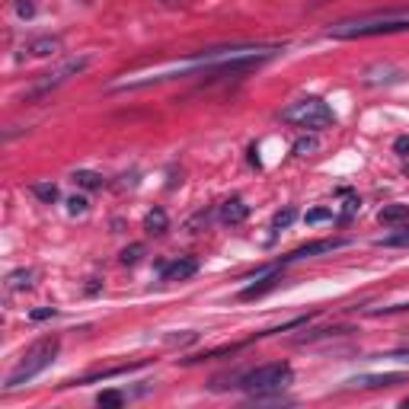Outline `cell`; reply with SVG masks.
<instances>
[{
    "mask_svg": "<svg viewBox=\"0 0 409 409\" xmlns=\"http://www.w3.org/2000/svg\"><path fill=\"white\" fill-rule=\"evenodd\" d=\"M160 4H163V7H173V4H180V0H160Z\"/></svg>",
    "mask_w": 409,
    "mask_h": 409,
    "instance_id": "cell-30",
    "label": "cell"
},
{
    "mask_svg": "<svg viewBox=\"0 0 409 409\" xmlns=\"http://www.w3.org/2000/svg\"><path fill=\"white\" fill-rule=\"evenodd\" d=\"M141 256H144V246H141V243H132V246L122 250V263H125V265H134Z\"/></svg>",
    "mask_w": 409,
    "mask_h": 409,
    "instance_id": "cell-21",
    "label": "cell"
},
{
    "mask_svg": "<svg viewBox=\"0 0 409 409\" xmlns=\"http://www.w3.org/2000/svg\"><path fill=\"white\" fill-rule=\"evenodd\" d=\"M377 246H409V227H400L396 234L384 237V240H377Z\"/></svg>",
    "mask_w": 409,
    "mask_h": 409,
    "instance_id": "cell-19",
    "label": "cell"
},
{
    "mask_svg": "<svg viewBox=\"0 0 409 409\" xmlns=\"http://www.w3.org/2000/svg\"><path fill=\"white\" fill-rule=\"evenodd\" d=\"M208 61H215V58H211L208 51H205V55L192 58V61H189V64H182V68H180V74H186V70L199 68V64H208ZM170 74H176V70H160V74L141 77V80H128V84H122V90H138V87H147V84H160V80H170Z\"/></svg>",
    "mask_w": 409,
    "mask_h": 409,
    "instance_id": "cell-6",
    "label": "cell"
},
{
    "mask_svg": "<svg viewBox=\"0 0 409 409\" xmlns=\"http://www.w3.org/2000/svg\"><path fill=\"white\" fill-rule=\"evenodd\" d=\"M390 358H396V361H409V348H400V352H394Z\"/></svg>",
    "mask_w": 409,
    "mask_h": 409,
    "instance_id": "cell-29",
    "label": "cell"
},
{
    "mask_svg": "<svg viewBox=\"0 0 409 409\" xmlns=\"http://www.w3.org/2000/svg\"><path fill=\"white\" fill-rule=\"evenodd\" d=\"M32 195H35L39 201H45V205H51V201L61 199V192H58L55 182H35V186H32Z\"/></svg>",
    "mask_w": 409,
    "mask_h": 409,
    "instance_id": "cell-18",
    "label": "cell"
},
{
    "mask_svg": "<svg viewBox=\"0 0 409 409\" xmlns=\"http://www.w3.org/2000/svg\"><path fill=\"white\" fill-rule=\"evenodd\" d=\"M317 147H320V141L310 134V138H301L298 144H294V153H298V157H307V153H313Z\"/></svg>",
    "mask_w": 409,
    "mask_h": 409,
    "instance_id": "cell-23",
    "label": "cell"
},
{
    "mask_svg": "<svg viewBox=\"0 0 409 409\" xmlns=\"http://www.w3.org/2000/svg\"><path fill=\"white\" fill-rule=\"evenodd\" d=\"M195 272H199V259H176V263L160 269V278L163 282H182V278H192Z\"/></svg>",
    "mask_w": 409,
    "mask_h": 409,
    "instance_id": "cell-8",
    "label": "cell"
},
{
    "mask_svg": "<svg viewBox=\"0 0 409 409\" xmlns=\"http://www.w3.org/2000/svg\"><path fill=\"white\" fill-rule=\"evenodd\" d=\"M323 221H333V208H313V211H307V224H323Z\"/></svg>",
    "mask_w": 409,
    "mask_h": 409,
    "instance_id": "cell-24",
    "label": "cell"
},
{
    "mask_svg": "<svg viewBox=\"0 0 409 409\" xmlns=\"http://www.w3.org/2000/svg\"><path fill=\"white\" fill-rule=\"evenodd\" d=\"M250 218V205L243 199H227L221 205V221L224 224H240V221H246Z\"/></svg>",
    "mask_w": 409,
    "mask_h": 409,
    "instance_id": "cell-12",
    "label": "cell"
},
{
    "mask_svg": "<svg viewBox=\"0 0 409 409\" xmlns=\"http://www.w3.org/2000/svg\"><path fill=\"white\" fill-rule=\"evenodd\" d=\"M291 375L294 371L288 361H272V365H259V367H253V371H246V375L240 377V387L253 396H263V394H269V390H282L284 384L291 381Z\"/></svg>",
    "mask_w": 409,
    "mask_h": 409,
    "instance_id": "cell-3",
    "label": "cell"
},
{
    "mask_svg": "<svg viewBox=\"0 0 409 409\" xmlns=\"http://www.w3.org/2000/svg\"><path fill=\"white\" fill-rule=\"evenodd\" d=\"M167 227H170L167 211H163V208L147 211V218H144V230H147V234H167Z\"/></svg>",
    "mask_w": 409,
    "mask_h": 409,
    "instance_id": "cell-15",
    "label": "cell"
},
{
    "mask_svg": "<svg viewBox=\"0 0 409 409\" xmlns=\"http://www.w3.org/2000/svg\"><path fill=\"white\" fill-rule=\"evenodd\" d=\"M58 51H61V39L58 35H42V39H32L26 45L29 58H49V55H58Z\"/></svg>",
    "mask_w": 409,
    "mask_h": 409,
    "instance_id": "cell-10",
    "label": "cell"
},
{
    "mask_svg": "<svg viewBox=\"0 0 409 409\" xmlns=\"http://www.w3.org/2000/svg\"><path fill=\"white\" fill-rule=\"evenodd\" d=\"M68 211H70V215H84V211H87V199H84V195H74V199L68 201Z\"/></svg>",
    "mask_w": 409,
    "mask_h": 409,
    "instance_id": "cell-25",
    "label": "cell"
},
{
    "mask_svg": "<svg viewBox=\"0 0 409 409\" xmlns=\"http://www.w3.org/2000/svg\"><path fill=\"white\" fill-rule=\"evenodd\" d=\"M32 278H35L32 269L10 272V275H7V288H10V291H20V288H32Z\"/></svg>",
    "mask_w": 409,
    "mask_h": 409,
    "instance_id": "cell-17",
    "label": "cell"
},
{
    "mask_svg": "<svg viewBox=\"0 0 409 409\" xmlns=\"http://www.w3.org/2000/svg\"><path fill=\"white\" fill-rule=\"evenodd\" d=\"M29 317H32V320H49V317H58V310H55V307H35Z\"/></svg>",
    "mask_w": 409,
    "mask_h": 409,
    "instance_id": "cell-27",
    "label": "cell"
},
{
    "mask_svg": "<svg viewBox=\"0 0 409 409\" xmlns=\"http://www.w3.org/2000/svg\"><path fill=\"white\" fill-rule=\"evenodd\" d=\"M394 151L400 153V157H406V153H409V134H403V138L394 141Z\"/></svg>",
    "mask_w": 409,
    "mask_h": 409,
    "instance_id": "cell-28",
    "label": "cell"
},
{
    "mask_svg": "<svg viewBox=\"0 0 409 409\" xmlns=\"http://www.w3.org/2000/svg\"><path fill=\"white\" fill-rule=\"evenodd\" d=\"M74 182H77V186H80V189H87V192H93V189H103V176H99V173H93V170H77V173H74Z\"/></svg>",
    "mask_w": 409,
    "mask_h": 409,
    "instance_id": "cell-16",
    "label": "cell"
},
{
    "mask_svg": "<svg viewBox=\"0 0 409 409\" xmlns=\"http://www.w3.org/2000/svg\"><path fill=\"white\" fill-rule=\"evenodd\" d=\"M144 361H134V365H118V367H106V371H96V375H87L80 377V381L74 384H96V381H109V377H118V375H128V371H134V367H141Z\"/></svg>",
    "mask_w": 409,
    "mask_h": 409,
    "instance_id": "cell-13",
    "label": "cell"
},
{
    "mask_svg": "<svg viewBox=\"0 0 409 409\" xmlns=\"http://www.w3.org/2000/svg\"><path fill=\"white\" fill-rule=\"evenodd\" d=\"M93 64V55H80V58H68L64 64H58L55 70H49V74H42V80H39V87L32 90V96H45V93L58 90L61 84H68L70 77L84 74L87 68Z\"/></svg>",
    "mask_w": 409,
    "mask_h": 409,
    "instance_id": "cell-5",
    "label": "cell"
},
{
    "mask_svg": "<svg viewBox=\"0 0 409 409\" xmlns=\"http://www.w3.org/2000/svg\"><path fill=\"white\" fill-rule=\"evenodd\" d=\"M409 16H390V20H361V23H339L329 29L333 39H371V35L406 32Z\"/></svg>",
    "mask_w": 409,
    "mask_h": 409,
    "instance_id": "cell-4",
    "label": "cell"
},
{
    "mask_svg": "<svg viewBox=\"0 0 409 409\" xmlns=\"http://www.w3.org/2000/svg\"><path fill=\"white\" fill-rule=\"evenodd\" d=\"M282 282V269H272V272H265L263 278H259L256 284H250V288H243L240 291V301H253V298H263L265 291H272L275 284Z\"/></svg>",
    "mask_w": 409,
    "mask_h": 409,
    "instance_id": "cell-9",
    "label": "cell"
},
{
    "mask_svg": "<svg viewBox=\"0 0 409 409\" xmlns=\"http://www.w3.org/2000/svg\"><path fill=\"white\" fill-rule=\"evenodd\" d=\"M294 218H298V211H294V208H284V211H278V215L272 218V227H291Z\"/></svg>",
    "mask_w": 409,
    "mask_h": 409,
    "instance_id": "cell-22",
    "label": "cell"
},
{
    "mask_svg": "<svg viewBox=\"0 0 409 409\" xmlns=\"http://www.w3.org/2000/svg\"><path fill=\"white\" fill-rule=\"evenodd\" d=\"M377 221L381 224H403L409 221V205H384L377 211Z\"/></svg>",
    "mask_w": 409,
    "mask_h": 409,
    "instance_id": "cell-14",
    "label": "cell"
},
{
    "mask_svg": "<svg viewBox=\"0 0 409 409\" xmlns=\"http://www.w3.org/2000/svg\"><path fill=\"white\" fill-rule=\"evenodd\" d=\"M403 406H409V400H406V403H403Z\"/></svg>",
    "mask_w": 409,
    "mask_h": 409,
    "instance_id": "cell-31",
    "label": "cell"
},
{
    "mask_svg": "<svg viewBox=\"0 0 409 409\" xmlns=\"http://www.w3.org/2000/svg\"><path fill=\"white\" fill-rule=\"evenodd\" d=\"M282 118L288 122V125L307 128V132H323V128L336 125V112L317 96H307V99L291 103L288 109L282 112Z\"/></svg>",
    "mask_w": 409,
    "mask_h": 409,
    "instance_id": "cell-2",
    "label": "cell"
},
{
    "mask_svg": "<svg viewBox=\"0 0 409 409\" xmlns=\"http://www.w3.org/2000/svg\"><path fill=\"white\" fill-rule=\"evenodd\" d=\"M58 348H61V342H58L55 336H51V339H39L26 355H23L20 365H16L13 371L7 375V381H4V390H16V387H23V384H29L32 377H39L45 367L55 361Z\"/></svg>",
    "mask_w": 409,
    "mask_h": 409,
    "instance_id": "cell-1",
    "label": "cell"
},
{
    "mask_svg": "<svg viewBox=\"0 0 409 409\" xmlns=\"http://www.w3.org/2000/svg\"><path fill=\"white\" fill-rule=\"evenodd\" d=\"M16 13L29 20V16H35V4L32 0H16Z\"/></svg>",
    "mask_w": 409,
    "mask_h": 409,
    "instance_id": "cell-26",
    "label": "cell"
},
{
    "mask_svg": "<svg viewBox=\"0 0 409 409\" xmlns=\"http://www.w3.org/2000/svg\"><path fill=\"white\" fill-rule=\"evenodd\" d=\"M348 384H355V387H396V384H406V375H361L352 377Z\"/></svg>",
    "mask_w": 409,
    "mask_h": 409,
    "instance_id": "cell-11",
    "label": "cell"
},
{
    "mask_svg": "<svg viewBox=\"0 0 409 409\" xmlns=\"http://www.w3.org/2000/svg\"><path fill=\"white\" fill-rule=\"evenodd\" d=\"M99 406H122L125 403V394H118V390H103V394L96 396Z\"/></svg>",
    "mask_w": 409,
    "mask_h": 409,
    "instance_id": "cell-20",
    "label": "cell"
},
{
    "mask_svg": "<svg viewBox=\"0 0 409 409\" xmlns=\"http://www.w3.org/2000/svg\"><path fill=\"white\" fill-rule=\"evenodd\" d=\"M342 246H348V240H313V243L298 246L294 253H288V256H284V263H298V259L320 256V253H333V250H342Z\"/></svg>",
    "mask_w": 409,
    "mask_h": 409,
    "instance_id": "cell-7",
    "label": "cell"
}]
</instances>
